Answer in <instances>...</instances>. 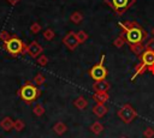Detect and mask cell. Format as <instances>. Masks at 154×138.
I'll return each instance as SVG.
<instances>
[{
  "instance_id": "obj_1",
  "label": "cell",
  "mask_w": 154,
  "mask_h": 138,
  "mask_svg": "<svg viewBox=\"0 0 154 138\" xmlns=\"http://www.w3.org/2000/svg\"><path fill=\"white\" fill-rule=\"evenodd\" d=\"M119 26L123 29L120 35L125 38V42L129 46L130 44L142 43L147 38V36H148L147 31L136 22H131V20L120 22Z\"/></svg>"
},
{
  "instance_id": "obj_2",
  "label": "cell",
  "mask_w": 154,
  "mask_h": 138,
  "mask_svg": "<svg viewBox=\"0 0 154 138\" xmlns=\"http://www.w3.org/2000/svg\"><path fill=\"white\" fill-rule=\"evenodd\" d=\"M146 71H149L152 74H154V52L146 50L140 55V62L135 66V72L131 77L134 80L136 77L143 74Z\"/></svg>"
},
{
  "instance_id": "obj_3",
  "label": "cell",
  "mask_w": 154,
  "mask_h": 138,
  "mask_svg": "<svg viewBox=\"0 0 154 138\" xmlns=\"http://www.w3.org/2000/svg\"><path fill=\"white\" fill-rule=\"evenodd\" d=\"M18 95L19 97L25 101L26 103H31L32 101H35L38 96H40V90L38 88L30 82H26L19 90H18Z\"/></svg>"
},
{
  "instance_id": "obj_4",
  "label": "cell",
  "mask_w": 154,
  "mask_h": 138,
  "mask_svg": "<svg viewBox=\"0 0 154 138\" xmlns=\"http://www.w3.org/2000/svg\"><path fill=\"white\" fill-rule=\"evenodd\" d=\"M5 49L11 54V55H18L26 53V46L23 43V41L16 36H11L6 42H4Z\"/></svg>"
},
{
  "instance_id": "obj_5",
  "label": "cell",
  "mask_w": 154,
  "mask_h": 138,
  "mask_svg": "<svg viewBox=\"0 0 154 138\" xmlns=\"http://www.w3.org/2000/svg\"><path fill=\"white\" fill-rule=\"evenodd\" d=\"M103 60H105V54H102L101 58H100V61H99L97 64H95V65L88 71L90 78L94 79L95 82L106 79V77H107V74H108L107 68H106L105 65H103Z\"/></svg>"
},
{
  "instance_id": "obj_6",
  "label": "cell",
  "mask_w": 154,
  "mask_h": 138,
  "mask_svg": "<svg viewBox=\"0 0 154 138\" xmlns=\"http://www.w3.org/2000/svg\"><path fill=\"white\" fill-rule=\"evenodd\" d=\"M105 2H106L118 16H122L125 11H128V10L136 2V0H105Z\"/></svg>"
},
{
  "instance_id": "obj_7",
  "label": "cell",
  "mask_w": 154,
  "mask_h": 138,
  "mask_svg": "<svg viewBox=\"0 0 154 138\" xmlns=\"http://www.w3.org/2000/svg\"><path fill=\"white\" fill-rule=\"evenodd\" d=\"M136 116H137V113H136L135 108H134L131 104H129V103L123 104V106L119 108V110H118V118H119L123 122H125V124L132 122Z\"/></svg>"
},
{
  "instance_id": "obj_8",
  "label": "cell",
  "mask_w": 154,
  "mask_h": 138,
  "mask_svg": "<svg viewBox=\"0 0 154 138\" xmlns=\"http://www.w3.org/2000/svg\"><path fill=\"white\" fill-rule=\"evenodd\" d=\"M63 43L70 49V50H75L77 48V46L79 44L78 41H77V37H76V34L73 31H70L67 35L64 36L63 38Z\"/></svg>"
},
{
  "instance_id": "obj_9",
  "label": "cell",
  "mask_w": 154,
  "mask_h": 138,
  "mask_svg": "<svg viewBox=\"0 0 154 138\" xmlns=\"http://www.w3.org/2000/svg\"><path fill=\"white\" fill-rule=\"evenodd\" d=\"M42 50H43L42 46L36 41H32L31 43H29L26 46V53L32 58H37L42 53Z\"/></svg>"
},
{
  "instance_id": "obj_10",
  "label": "cell",
  "mask_w": 154,
  "mask_h": 138,
  "mask_svg": "<svg viewBox=\"0 0 154 138\" xmlns=\"http://www.w3.org/2000/svg\"><path fill=\"white\" fill-rule=\"evenodd\" d=\"M109 88H111V84H109L106 79L95 82V83L93 84V89H94L95 92H107V91L109 90Z\"/></svg>"
},
{
  "instance_id": "obj_11",
  "label": "cell",
  "mask_w": 154,
  "mask_h": 138,
  "mask_svg": "<svg viewBox=\"0 0 154 138\" xmlns=\"http://www.w3.org/2000/svg\"><path fill=\"white\" fill-rule=\"evenodd\" d=\"M93 113L96 118H102L107 113V107L103 103H95L93 107Z\"/></svg>"
},
{
  "instance_id": "obj_12",
  "label": "cell",
  "mask_w": 154,
  "mask_h": 138,
  "mask_svg": "<svg viewBox=\"0 0 154 138\" xmlns=\"http://www.w3.org/2000/svg\"><path fill=\"white\" fill-rule=\"evenodd\" d=\"M13 120L10 118V116H6L1 121H0V127L4 130V131H11L13 128Z\"/></svg>"
},
{
  "instance_id": "obj_13",
  "label": "cell",
  "mask_w": 154,
  "mask_h": 138,
  "mask_svg": "<svg viewBox=\"0 0 154 138\" xmlns=\"http://www.w3.org/2000/svg\"><path fill=\"white\" fill-rule=\"evenodd\" d=\"M108 98V92H94L93 95V100L95 101V103H105Z\"/></svg>"
},
{
  "instance_id": "obj_14",
  "label": "cell",
  "mask_w": 154,
  "mask_h": 138,
  "mask_svg": "<svg viewBox=\"0 0 154 138\" xmlns=\"http://www.w3.org/2000/svg\"><path fill=\"white\" fill-rule=\"evenodd\" d=\"M73 106H75L77 109L83 110V109H85V108H87V106H88V101H87L83 96H78V97L73 101Z\"/></svg>"
},
{
  "instance_id": "obj_15",
  "label": "cell",
  "mask_w": 154,
  "mask_h": 138,
  "mask_svg": "<svg viewBox=\"0 0 154 138\" xmlns=\"http://www.w3.org/2000/svg\"><path fill=\"white\" fill-rule=\"evenodd\" d=\"M53 131H54L58 136H61V134H64V133L67 131V126H66L63 121H58V122L53 126Z\"/></svg>"
},
{
  "instance_id": "obj_16",
  "label": "cell",
  "mask_w": 154,
  "mask_h": 138,
  "mask_svg": "<svg viewBox=\"0 0 154 138\" xmlns=\"http://www.w3.org/2000/svg\"><path fill=\"white\" fill-rule=\"evenodd\" d=\"M130 49H131V52L134 53V54H136V55H141L143 52H144V46H143V43H137V44H130Z\"/></svg>"
},
{
  "instance_id": "obj_17",
  "label": "cell",
  "mask_w": 154,
  "mask_h": 138,
  "mask_svg": "<svg viewBox=\"0 0 154 138\" xmlns=\"http://www.w3.org/2000/svg\"><path fill=\"white\" fill-rule=\"evenodd\" d=\"M90 131L94 133V134H100L102 131H103V125L99 121H95L90 125Z\"/></svg>"
},
{
  "instance_id": "obj_18",
  "label": "cell",
  "mask_w": 154,
  "mask_h": 138,
  "mask_svg": "<svg viewBox=\"0 0 154 138\" xmlns=\"http://www.w3.org/2000/svg\"><path fill=\"white\" fill-rule=\"evenodd\" d=\"M70 20L73 23V24H79L82 20H83V14L78 11H75L72 12V14L70 16Z\"/></svg>"
},
{
  "instance_id": "obj_19",
  "label": "cell",
  "mask_w": 154,
  "mask_h": 138,
  "mask_svg": "<svg viewBox=\"0 0 154 138\" xmlns=\"http://www.w3.org/2000/svg\"><path fill=\"white\" fill-rule=\"evenodd\" d=\"M76 37H77L78 43H84V42L88 40V34H87L84 30H79V31L76 34Z\"/></svg>"
},
{
  "instance_id": "obj_20",
  "label": "cell",
  "mask_w": 154,
  "mask_h": 138,
  "mask_svg": "<svg viewBox=\"0 0 154 138\" xmlns=\"http://www.w3.org/2000/svg\"><path fill=\"white\" fill-rule=\"evenodd\" d=\"M45 80H46L45 76H43L42 73H37V74L34 77V80H32V83H34L36 86H40V85H42V84L45 83Z\"/></svg>"
},
{
  "instance_id": "obj_21",
  "label": "cell",
  "mask_w": 154,
  "mask_h": 138,
  "mask_svg": "<svg viewBox=\"0 0 154 138\" xmlns=\"http://www.w3.org/2000/svg\"><path fill=\"white\" fill-rule=\"evenodd\" d=\"M32 112H34L35 115L41 116V115L45 114V108H43V106H42L41 103H36V104L34 106V108H32Z\"/></svg>"
},
{
  "instance_id": "obj_22",
  "label": "cell",
  "mask_w": 154,
  "mask_h": 138,
  "mask_svg": "<svg viewBox=\"0 0 154 138\" xmlns=\"http://www.w3.org/2000/svg\"><path fill=\"white\" fill-rule=\"evenodd\" d=\"M125 43H126V42H125V38H124L122 35H119V36L113 41V46L117 47V48H122Z\"/></svg>"
},
{
  "instance_id": "obj_23",
  "label": "cell",
  "mask_w": 154,
  "mask_h": 138,
  "mask_svg": "<svg viewBox=\"0 0 154 138\" xmlns=\"http://www.w3.org/2000/svg\"><path fill=\"white\" fill-rule=\"evenodd\" d=\"M25 127V124H24V121L23 120H20V119H18V120H16L14 122H13V128L16 130V131H22L23 128Z\"/></svg>"
},
{
  "instance_id": "obj_24",
  "label": "cell",
  "mask_w": 154,
  "mask_h": 138,
  "mask_svg": "<svg viewBox=\"0 0 154 138\" xmlns=\"http://www.w3.org/2000/svg\"><path fill=\"white\" fill-rule=\"evenodd\" d=\"M54 36H55V34H54V31H53L52 29H46V30L43 31V37H45L47 41L53 40V38H54Z\"/></svg>"
},
{
  "instance_id": "obj_25",
  "label": "cell",
  "mask_w": 154,
  "mask_h": 138,
  "mask_svg": "<svg viewBox=\"0 0 154 138\" xmlns=\"http://www.w3.org/2000/svg\"><path fill=\"white\" fill-rule=\"evenodd\" d=\"M36 62L40 65V66H46L48 64V58L46 55H38L37 59H36Z\"/></svg>"
},
{
  "instance_id": "obj_26",
  "label": "cell",
  "mask_w": 154,
  "mask_h": 138,
  "mask_svg": "<svg viewBox=\"0 0 154 138\" xmlns=\"http://www.w3.org/2000/svg\"><path fill=\"white\" fill-rule=\"evenodd\" d=\"M30 31H31L32 34H38V32L41 31V25H40L37 22L32 23V24L30 25Z\"/></svg>"
},
{
  "instance_id": "obj_27",
  "label": "cell",
  "mask_w": 154,
  "mask_h": 138,
  "mask_svg": "<svg viewBox=\"0 0 154 138\" xmlns=\"http://www.w3.org/2000/svg\"><path fill=\"white\" fill-rule=\"evenodd\" d=\"M143 137H146V138H152V137H154V128H153V127H147V128L143 131Z\"/></svg>"
},
{
  "instance_id": "obj_28",
  "label": "cell",
  "mask_w": 154,
  "mask_h": 138,
  "mask_svg": "<svg viewBox=\"0 0 154 138\" xmlns=\"http://www.w3.org/2000/svg\"><path fill=\"white\" fill-rule=\"evenodd\" d=\"M144 49H146V50H152V52H154V37H153V38H149V40L147 41V43L144 44Z\"/></svg>"
},
{
  "instance_id": "obj_29",
  "label": "cell",
  "mask_w": 154,
  "mask_h": 138,
  "mask_svg": "<svg viewBox=\"0 0 154 138\" xmlns=\"http://www.w3.org/2000/svg\"><path fill=\"white\" fill-rule=\"evenodd\" d=\"M10 37H11V36H10V34H8L7 31H1V34H0V41L6 42Z\"/></svg>"
},
{
  "instance_id": "obj_30",
  "label": "cell",
  "mask_w": 154,
  "mask_h": 138,
  "mask_svg": "<svg viewBox=\"0 0 154 138\" xmlns=\"http://www.w3.org/2000/svg\"><path fill=\"white\" fill-rule=\"evenodd\" d=\"M7 1H8L11 5H16V4H18L20 0H7Z\"/></svg>"
},
{
  "instance_id": "obj_31",
  "label": "cell",
  "mask_w": 154,
  "mask_h": 138,
  "mask_svg": "<svg viewBox=\"0 0 154 138\" xmlns=\"http://www.w3.org/2000/svg\"><path fill=\"white\" fill-rule=\"evenodd\" d=\"M152 34H153V36H154V28L152 29Z\"/></svg>"
},
{
  "instance_id": "obj_32",
  "label": "cell",
  "mask_w": 154,
  "mask_h": 138,
  "mask_svg": "<svg viewBox=\"0 0 154 138\" xmlns=\"http://www.w3.org/2000/svg\"><path fill=\"white\" fill-rule=\"evenodd\" d=\"M120 138H126V137H120Z\"/></svg>"
}]
</instances>
